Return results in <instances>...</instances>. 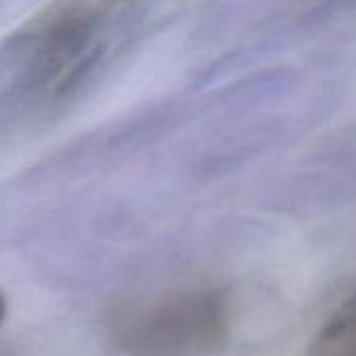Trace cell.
Segmentation results:
<instances>
[{
  "label": "cell",
  "mask_w": 356,
  "mask_h": 356,
  "mask_svg": "<svg viewBox=\"0 0 356 356\" xmlns=\"http://www.w3.org/2000/svg\"><path fill=\"white\" fill-rule=\"evenodd\" d=\"M232 330L229 300L221 290L196 288L134 309L121 325L131 356H209Z\"/></svg>",
  "instance_id": "obj_1"
},
{
  "label": "cell",
  "mask_w": 356,
  "mask_h": 356,
  "mask_svg": "<svg viewBox=\"0 0 356 356\" xmlns=\"http://www.w3.org/2000/svg\"><path fill=\"white\" fill-rule=\"evenodd\" d=\"M100 10L92 0H60L35 35L29 86L58 94L90 65Z\"/></svg>",
  "instance_id": "obj_2"
},
{
  "label": "cell",
  "mask_w": 356,
  "mask_h": 356,
  "mask_svg": "<svg viewBox=\"0 0 356 356\" xmlns=\"http://www.w3.org/2000/svg\"><path fill=\"white\" fill-rule=\"evenodd\" d=\"M305 356H356V294L319 330Z\"/></svg>",
  "instance_id": "obj_3"
},
{
  "label": "cell",
  "mask_w": 356,
  "mask_h": 356,
  "mask_svg": "<svg viewBox=\"0 0 356 356\" xmlns=\"http://www.w3.org/2000/svg\"><path fill=\"white\" fill-rule=\"evenodd\" d=\"M4 315H6V298H4V294H2V290H0V325H2V321H4Z\"/></svg>",
  "instance_id": "obj_4"
}]
</instances>
